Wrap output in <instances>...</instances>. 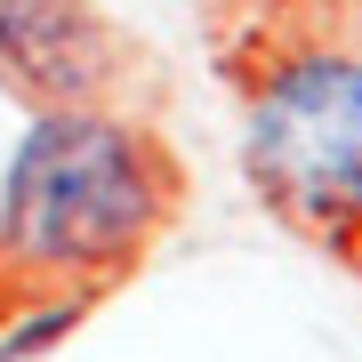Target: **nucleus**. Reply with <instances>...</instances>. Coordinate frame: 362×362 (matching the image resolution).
I'll use <instances>...</instances> for the list:
<instances>
[{"label":"nucleus","instance_id":"2","mask_svg":"<svg viewBox=\"0 0 362 362\" xmlns=\"http://www.w3.org/2000/svg\"><path fill=\"white\" fill-rule=\"evenodd\" d=\"M250 177L298 226L362 218V57H298L250 113Z\"/></svg>","mask_w":362,"mask_h":362},{"label":"nucleus","instance_id":"3","mask_svg":"<svg viewBox=\"0 0 362 362\" xmlns=\"http://www.w3.org/2000/svg\"><path fill=\"white\" fill-rule=\"evenodd\" d=\"M0 73L49 113L89 105L113 81V40L89 16V0H0Z\"/></svg>","mask_w":362,"mask_h":362},{"label":"nucleus","instance_id":"1","mask_svg":"<svg viewBox=\"0 0 362 362\" xmlns=\"http://www.w3.org/2000/svg\"><path fill=\"white\" fill-rule=\"evenodd\" d=\"M161 161L153 145L97 105H57L40 113L8 161L0 233L25 266L49 274H113L137 258V242L161 218Z\"/></svg>","mask_w":362,"mask_h":362}]
</instances>
